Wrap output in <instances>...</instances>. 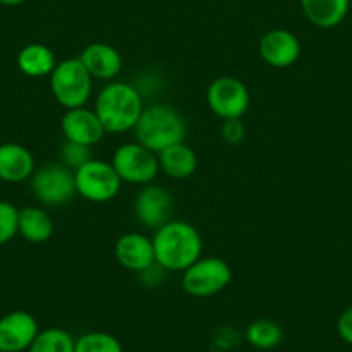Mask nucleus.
I'll return each instance as SVG.
<instances>
[{
	"instance_id": "obj_20",
	"label": "nucleus",
	"mask_w": 352,
	"mask_h": 352,
	"mask_svg": "<svg viewBox=\"0 0 352 352\" xmlns=\"http://www.w3.org/2000/svg\"><path fill=\"white\" fill-rule=\"evenodd\" d=\"M16 64L25 76L43 78L52 74L57 66V60L50 47L43 45V43H30L19 50Z\"/></svg>"
},
{
	"instance_id": "obj_5",
	"label": "nucleus",
	"mask_w": 352,
	"mask_h": 352,
	"mask_svg": "<svg viewBox=\"0 0 352 352\" xmlns=\"http://www.w3.org/2000/svg\"><path fill=\"white\" fill-rule=\"evenodd\" d=\"M233 280L232 266L221 257H199L182 276V287L192 297H211L223 292Z\"/></svg>"
},
{
	"instance_id": "obj_15",
	"label": "nucleus",
	"mask_w": 352,
	"mask_h": 352,
	"mask_svg": "<svg viewBox=\"0 0 352 352\" xmlns=\"http://www.w3.org/2000/svg\"><path fill=\"white\" fill-rule=\"evenodd\" d=\"M78 57L92 80L113 81L123 69V57L120 50L114 49L109 43H90L81 50Z\"/></svg>"
},
{
	"instance_id": "obj_21",
	"label": "nucleus",
	"mask_w": 352,
	"mask_h": 352,
	"mask_svg": "<svg viewBox=\"0 0 352 352\" xmlns=\"http://www.w3.org/2000/svg\"><path fill=\"white\" fill-rule=\"evenodd\" d=\"M245 340L254 349L270 351V349H275L282 344L283 330L276 321L268 320V318H259V320H254L252 323L247 324Z\"/></svg>"
},
{
	"instance_id": "obj_25",
	"label": "nucleus",
	"mask_w": 352,
	"mask_h": 352,
	"mask_svg": "<svg viewBox=\"0 0 352 352\" xmlns=\"http://www.w3.org/2000/svg\"><path fill=\"white\" fill-rule=\"evenodd\" d=\"M19 209L12 202L0 201V245H6L18 235Z\"/></svg>"
},
{
	"instance_id": "obj_7",
	"label": "nucleus",
	"mask_w": 352,
	"mask_h": 352,
	"mask_svg": "<svg viewBox=\"0 0 352 352\" xmlns=\"http://www.w3.org/2000/svg\"><path fill=\"white\" fill-rule=\"evenodd\" d=\"M74 182L76 194L96 204L113 201L123 184L111 162L96 157L74 171Z\"/></svg>"
},
{
	"instance_id": "obj_3",
	"label": "nucleus",
	"mask_w": 352,
	"mask_h": 352,
	"mask_svg": "<svg viewBox=\"0 0 352 352\" xmlns=\"http://www.w3.org/2000/svg\"><path fill=\"white\" fill-rule=\"evenodd\" d=\"M133 131L138 144L159 154L171 145L185 142L187 124L184 116L169 104H152L144 107Z\"/></svg>"
},
{
	"instance_id": "obj_27",
	"label": "nucleus",
	"mask_w": 352,
	"mask_h": 352,
	"mask_svg": "<svg viewBox=\"0 0 352 352\" xmlns=\"http://www.w3.org/2000/svg\"><path fill=\"white\" fill-rule=\"evenodd\" d=\"M337 333L345 344L352 345V306L342 311L337 320Z\"/></svg>"
},
{
	"instance_id": "obj_9",
	"label": "nucleus",
	"mask_w": 352,
	"mask_h": 352,
	"mask_svg": "<svg viewBox=\"0 0 352 352\" xmlns=\"http://www.w3.org/2000/svg\"><path fill=\"white\" fill-rule=\"evenodd\" d=\"M206 100L212 113L225 120H236L249 111L250 94L242 80L233 76H219L211 81Z\"/></svg>"
},
{
	"instance_id": "obj_16",
	"label": "nucleus",
	"mask_w": 352,
	"mask_h": 352,
	"mask_svg": "<svg viewBox=\"0 0 352 352\" xmlns=\"http://www.w3.org/2000/svg\"><path fill=\"white\" fill-rule=\"evenodd\" d=\"M35 173V157L28 147L16 142L0 144V180L21 184Z\"/></svg>"
},
{
	"instance_id": "obj_4",
	"label": "nucleus",
	"mask_w": 352,
	"mask_h": 352,
	"mask_svg": "<svg viewBox=\"0 0 352 352\" xmlns=\"http://www.w3.org/2000/svg\"><path fill=\"white\" fill-rule=\"evenodd\" d=\"M92 76L85 69L80 57L60 60L50 74L52 96L64 109L87 106L92 96Z\"/></svg>"
},
{
	"instance_id": "obj_12",
	"label": "nucleus",
	"mask_w": 352,
	"mask_h": 352,
	"mask_svg": "<svg viewBox=\"0 0 352 352\" xmlns=\"http://www.w3.org/2000/svg\"><path fill=\"white\" fill-rule=\"evenodd\" d=\"M60 131L64 140L76 142L88 147L97 145L107 135L96 111L85 106L66 109L60 118Z\"/></svg>"
},
{
	"instance_id": "obj_24",
	"label": "nucleus",
	"mask_w": 352,
	"mask_h": 352,
	"mask_svg": "<svg viewBox=\"0 0 352 352\" xmlns=\"http://www.w3.org/2000/svg\"><path fill=\"white\" fill-rule=\"evenodd\" d=\"M94 159L92 147L88 145L76 144V142L64 140L59 147V162L69 168L71 171H76L81 166L87 164L88 161Z\"/></svg>"
},
{
	"instance_id": "obj_1",
	"label": "nucleus",
	"mask_w": 352,
	"mask_h": 352,
	"mask_svg": "<svg viewBox=\"0 0 352 352\" xmlns=\"http://www.w3.org/2000/svg\"><path fill=\"white\" fill-rule=\"evenodd\" d=\"M155 263L166 272H182L202 257V236L194 225L182 219H169L152 236Z\"/></svg>"
},
{
	"instance_id": "obj_28",
	"label": "nucleus",
	"mask_w": 352,
	"mask_h": 352,
	"mask_svg": "<svg viewBox=\"0 0 352 352\" xmlns=\"http://www.w3.org/2000/svg\"><path fill=\"white\" fill-rule=\"evenodd\" d=\"M26 0H0V6H8V8H16V6L25 4Z\"/></svg>"
},
{
	"instance_id": "obj_14",
	"label": "nucleus",
	"mask_w": 352,
	"mask_h": 352,
	"mask_svg": "<svg viewBox=\"0 0 352 352\" xmlns=\"http://www.w3.org/2000/svg\"><path fill=\"white\" fill-rule=\"evenodd\" d=\"M114 257L128 272L142 273L155 264L154 243L144 233H123L114 243Z\"/></svg>"
},
{
	"instance_id": "obj_17",
	"label": "nucleus",
	"mask_w": 352,
	"mask_h": 352,
	"mask_svg": "<svg viewBox=\"0 0 352 352\" xmlns=\"http://www.w3.org/2000/svg\"><path fill=\"white\" fill-rule=\"evenodd\" d=\"M159 169L173 180H187L197 171L199 157L185 142L175 144L157 154Z\"/></svg>"
},
{
	"instance_id": "obj_10",
	"label": "nucleus",
	"mask_w": 352,
	"mask_h": 352,
	"mask_svg": "<svg viewBox=\"0 0 352 352\" xmlns=\"http://www.w3.org/2000/svg\"><path fill=\"white\" fill-rule=\"evenodd\" d=\"M133 209L142 226L157 230L171 218L173 197L161 185H144L135 197Z\"/></svg>"
},
{
	"instance_id": "obj_18",
	"label": "nucleus",
	"mask_w": 352,
	"mask_h": 352,
	"mask_svg": "<svg viewBox=\"0 0 352 352\" xmlns=\"http://www.w3.org/2000/svg\"><path fill=\"white\" fill-rule=\"evenodd\" d=\"M351 0H300V9L311 25L330 30L340 25L347 16Z\"/></svg>"
},
{
	"instance_id": "obj_11",
	"label": "nucleus",
	"mask_w": 352,
	"mask_h": 352,
	"mask_svg": "<svg viewBox=\"0 0 352 352\" xmlns=\"http://www.w3.org/2000/svg\"><path fill=\"white\" fill-rule=\"evenodd\" d=\"M38 331V321L28 311L4 314L0 318V352L28 351Z\"/></svg>"
},
{
	"instance_id": "obj_26",
	"label": "nucleus",
	"mask_w": 352,
	"mask_h": 352,
	"mask_svg": "<svg viewBox=\"0 0 352 352\" xmlns=\"http://www.w3.org/2000/svg\"><path fill=\"white\" fill-rule=\"evenodd\" d=\"M221 137H223V140L230 145L240 144V142L245 138V124L242 123V118L223 121Z\"/></svg>"
},
{
	"instance_id": "obj_6",
	"label": "nucleus",
	"mask_w": 352,
	"mask_h": 352,
	"mask_svg": "<svg viewBox=\"0 0 352 352\" xmlns=\"http://www.w3.org/2000/svg\"><path fill=\"white\" fill-rule=\"evenodd\" d=\"M32 190L36 201L50 208L69 204L76 195L74 171L60 162L40 166L32 175Z\"/></svg>"
},
{
	"instance_id": "obj_19",
	"label": "nucleus",
	"mask_w": 352,
	"mask_h": 352,
	"mask_svg": "<svg viewBox=\"0 0 352 352\" xmlns=\"http://www.w3.org/2000/svg\"><path fill=\"white\" fill-rule=\"evenodd\" d=\"M18 235L32 243H43L54 235V221L40 206H26L19 209Z\"/></svg>"
},
{
	"instance_id": "obj_2",
	"label": "nucleus",
	"mask_w": 352,
	"mask_h": 352,
	"mask_svg": "<svg viewBox=\"0 0 352 352\" xmlns=\"http://www.w3.org/2000/svg\"><path fill=\"white\" fill-rule=\"evenodd\" d=\"M140 92L126 81H109L96 99L94 111L106 133H124L133 130L144 113Z\"/></svg>"
},
{
	"instance_id": "obj_13",
	"label": "nucleus",
	"mask_w": 352,
	"mask_h": 352,
	"mask_svg": "<svg viewBox=\"0 0 352 352\" xmlns=\"http://www.w3.org/2000/svg\"><path fill=\"white\" fill-rule=\"evenodd\" d=\"M302 47L292 32L283 28L270 30L259 40V56L272 67H290L299 60Z\"/></svg>"
},
{
	"instance_id": "obj_8",
	"label": "nucleus",
	"mask_w": 352,
	"mask_h": 352,
	"mask_svg": "<svg viewBox=\"0 0 352 352\" xmlns=\"http://www.w3.org/2000/svg\"><path fill=\"white\" fill-rule=\"evenodd\" d=\"M111 164L121 182L133 185L152 184L159 173L157 154L148 151L138 142H128V144L120 145L114 151Z\"/></svg>"
},
{
	"instance_id": "obj_22",
	"label": "nucleus",
	"mask_w": 352,
	"mask_h": 352,
	"mask_svg": "<svg viewBox=\"0 0 352 352\" xmlns=\"http://www.w3.org/2000/svg\"><path fill=\"white\" fill-rule=\"evenodd\" d=\"M76 340L64 328H45L40 330L28 352H74Z\"/></svg>"
},
{
	"instance_id": "obj_23",
	"label": "nucleus",
	"mask_w": 352,
	"mask_h": 352,
	"mask_svg": "<svg viewBox=\"0 0 352 352\" xmlns=\"http://www.w3.org/2000/svg\"><path fill=\"white\" fill-rule=\"evenodd\" d=\"M74 352H123V345L107 331H88L78 338Z\"/></svg>"
}]
</instances>
